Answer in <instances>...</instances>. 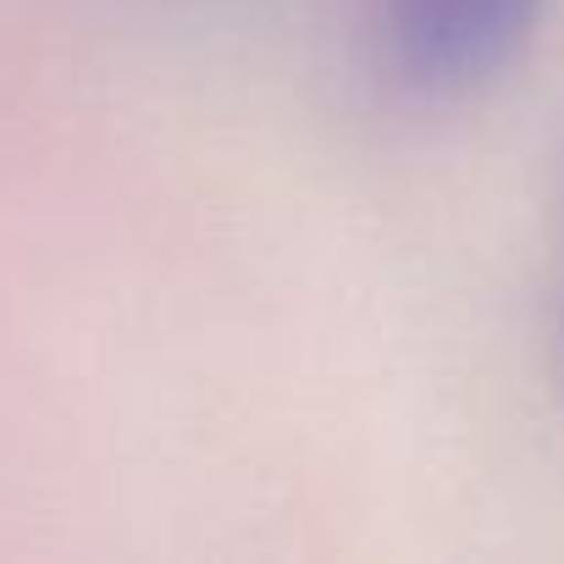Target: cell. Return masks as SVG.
Returning <instances> with one entry per match:
<instances>
[{
    "mask_svg": "<svg viewBox=\"0 0 564 564\" xmlns=\"http://www.w3.org/2000/svg\"><path fill=\"white\" fill-rule=\"evenodd\" d=\"M542 12L547 0H382V40L415 95H465L531 45Z\"/></svg>",
    "mask_w": 564,
    "mask_h": 564,
    "instance_id": "cell-1",
    "label": "cell"
}]
</instances>
